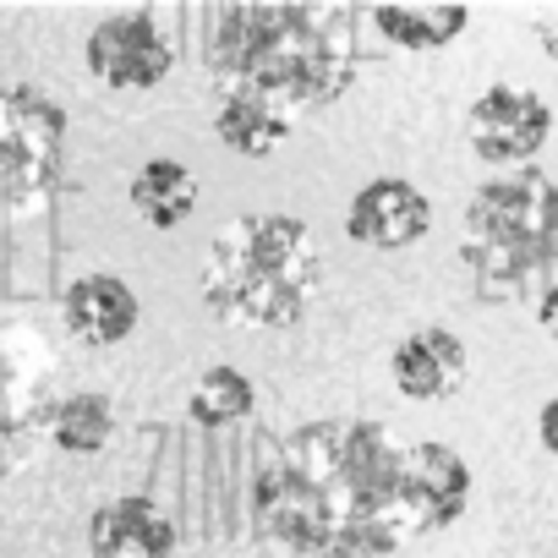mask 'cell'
<instances>
[{
    "instance_id": "obj_5",
    "label": "cell",
    "mask_w": 558,
    "mask_h": 558,
    "mask_svg": "<svg viewBox=\"0 0 558 558\" xmlns=\"http://www.w3.org/2000/svg\"><path fill=\"white\" fill-rule=\"evenodd\" d=\"M66 154V116L28 83L0 88V214H34L50 203Z\"/></svg>"
},
{
    "instance_id": "obj_6",
    "label": "cell",
    "mask_w": 558,
    "mask_h": 558,
    "mask_svg": "<svg viewBox=\"0 0 558 558\" xmlns=\"http://www.w3.org/2000/svg\"><path fill=\"white\" fill-rule=\"evenodd\" d=\"M553 132V110L547 99H536L531 88L514 83H493L487 94H476V105L465 110V143L482 165H514L531 170V159L542 154Z\"/></svg>"
},
{
    "instance_id": "obj_18",
    "label": "cell",
    "mask_w": 558,
    "mask_h": 558,
    "mask_svg": "<svg viewBox=\"0 0 558 558\" xmlns=\"http://www.w3.org/2000/svg\"><path fill=\"white\" fill-rule=\"evenodd\" d=\"M536 39H542V50L558 61V12H542V17H536Z\"/></svg>"
},
{
    "instance_id": "obj_19",
    "label": "cell",
    "mask_w": 558,
    "mask_h": 558,
    "mask_svg": "<svg viewBox=\"0 0 558 558\" xmlns=\"http://www.w3.org/2000/svg\"><path fill=\"white\" fill-rule=\"evenodd\" d=\"M536 318H542V329L558 340V286H547V296H542V307H536Z\"/></svg>"
},
{
    "instance_id": "obj_8",
    "label": "cell",
    "mask_w": 558,
    "mask_h": 558,
    "mask_svg": "<svg viewBox=\"0 0 558 558\" xmlns=\"http://www.w3.org/2000/svg\"><path fill=\"white\" fill-rule=\"evenodd\" d=\"M433 230V197L400 175H378L367 181L351 208H345V235L373 246V252H400V246H416L422 235Z\"/></svg>"
},
{
    "instance_id": "obj_3",
    "label": "cell",
    "mask_w": 558,
    "mask_h": 558,
    "mask_svg": "<svg viewBox=\"0 0 558 558\" xmlns=\"http://www.w3.org/2000/svg\"><path fill=\"white\" fill-rule=\"evenodd\" d=\"M197 286L219 324L296 329L324 286L318 235L291 214H241L214 235Z\"/></svg>"
},
{
    "instance_id": "obj_13",
    "label": "cell",
    "mask_w": 558,
    "mask_h": 558,
    "mask_svg": "<svg viewBox=\"0 0 558 558\" xmlns=\"http://www.w3.org/2000/svg\"><path fill=\"white\" fill-rule=\"evenodd\" d=\"M126 203H132L137 219H148L154 230H175V225L197 208V175H192L181 159H148V165L132 175Z\"/></svg>"
},
{
    "instance_id": "obj_15",
    "label": "cell",
    "mask_w": 558,
    "mask_h": 558,
    "mask_svg": "<svg viewBox=\"0 0 558 558\" xmlns=\"http://www.w3.org/2000/svg\"><path fill=\"white\" fill-rule=\"evenodd\" d=\"M373 23H378V34L389 45L422 56V50H444L471 23V12L465 7H378Z\"/></svg>"
},
{
    "instance_id": "obj_2",
    "label": "cell",
    "mask_w": 558,
    "mask_h": 558,
    "mask_svg": "<svg viewBox=\"0 0 558 558\" xmlns=\"http://www.w3.org/2000/svg\"><path fill=\"white\" fill-rule=\"evenodd\" d=\"M219 88H257L291 121L356 83L351 12L340 7H230L208 45Z\"/></svg>"
},
{
    "instance_id": "obj_9",
    "label": "cell",
    "mask_w": 558,
    "mask_h": 558,
    "mask_svg": "<svg viewBox=\"0 0 558 558\" xmlns=\"http://www.w3.org/2000/svg\"><path fill=\"white\" fill-rule=\"evenodd\" d=\"M137 313H143L137 291L121 274H77L66 286V296H61V318H66L72 340H83L94 351H110V345L132 340Z\"/></svg>"
},
{
    "instance_id": "obj_12",
    "label": "cell",
    "mask_w": 558,
    "mask_h": 558,
    "mask_svg": "<svg viewBox=\"0 0 558 558\" xmlns=\"http://www.w3.org/2000/svg\"><path fill=\"white\" fill-rule=\"evenodd\" d=\"M291 116L279 110L274 99H263L257 88H219V99H214V137L230 148V154H241V159H268L279 143L291 137Z\"/></svg>"
},
{
    "instance_id": "obj_16",
    "label": "cell",
    "mask_w": 558,
    "mask_h": 558,
    "mask_svg": "<svg viewBox=\"0 0 558 558\" xmlns=\"http://www.w3.org/2000/svg\"><path fill=\"white\" fill-rule=\"evenodd\" d=\"M50 438H56L66 454H99V449L116 438V405H110V395H99V389L66 395V400L50 411Z\"/></svg>"
},
{
    "instance_id": "obj_14",
    "label": "cell",
    "mask_w": 558,
    "mask_h": 558,
    "mask_svg": "<svg viewBox=\"0 0 558 558\" xmlns=\"http://www.w3.org/2000/svg\"><path fill=\"white\" fill-rule=\"evenodd\" d=\"M257 411V384L241 373V367H208L197 384H192V395H186V416L197 422V427H208V433H219V427H235V422H246Z\"/></svg>"
},
{
    "instance_id": "obj_11",
    "label": "cell",
    "mask_w": 558,
    "mask_h": 558,
    "mask_svg": "<svg viewBox=\"0 0 558 558\" xmlns=\"http://www.w3.org/2000/svg\"><path fill=\"white\" fill-rule=\"evenodd\" d=\"M94 558H175V525L154 498H110L88 520Z\"/></svg>"
},
{
    "instance_id": "obj_1",
    "label": "cell",
    "mask_w": 558,
    "mask_h": 558,
    "mask_svg": "<svg viewBox=\"0 0 558 558\" xmlns=\"http://www.w3.org/2000/svg\"><path fill=\"white\" fill-rule=\"evenodd\" d=\"M471 465L449 444L395 438L373 416L296 427L252 482V525L302 558H389L471 504Z\"/></svg>"
},
{
    "instance_id": "obj_17",
    "label": "cell",
    "mask_w": 558,
    "mask_h": 558,
    "mask_svg": "<svg viewBox=\"0 0 558 558\" xmlns=\"http://www.w3.org/2000/svg\"><path fill=\"white\" fill-rule=\"evenodd\" d=\"M536 438H542L547 454H558V395L542 400V411H536Z\"/></svg>"
},
{
    "instance_id": "obj_10",
    "label": "cell",
    "mask_w": 558,
    "mask_h": 558,
    "mask_svg": "<svg viewBox=\"0 0 558 558\" xmlns=\"http://www.w3.org/2000/svg\"><path fill=\"white\" fill-rule=\"evenodd\" d=\"M465 367H471L465 340L449 335V329H438V324L411 329L395 345V356H389V378H395V389L405 400H449L465 384Z\"/></svg>"
},
{
    "instance_id": "obj_4",
    "label": "cell",
    "mask_w": 558,
    "mask_h": 558,
    "mask_svg": "<svg viewBox=\"0 0 558 558\" xmlns=\"http://www.w3.org/2000/svg\"><path fill=\"white\" fill-rule=\"evenodd\" d=\"M460 252L487 279H520L558 252V186L531 165L476 186L460 219Z\"/></svg>"
},
{
    "instance_id": "obj_7",
    "label": "cell",
    "mask_w": 558,
    "mask_h": 558,
    "mask_svg": "<svg viewBox=\"0 0 558 558\" xmlns=\"http://www.w3.org/2000/svg\"><path fill=\"white\" fill-rule=\"evenodd\" d=\"M88 72L105 88H159L175 66V45L165 39V28L154 23V12H116L105 17L88 45Z\"/></svg>"
}]
</instances>
